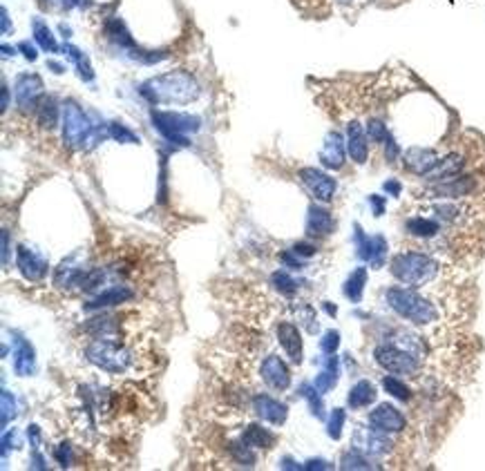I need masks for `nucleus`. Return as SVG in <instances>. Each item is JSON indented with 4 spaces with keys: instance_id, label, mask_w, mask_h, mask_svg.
Masks as SVG:
<instances>
[{
    "instance_id": "nucleus-4",
    "label": "nucleus",
    "mask_w": 485,
    "mask_h": 471,
    "mask_svg": "<svg viewBox=\"0 0 485 471\" xmlns=\"http://www.w3.org/2000/svg\"><path fill=\"white\" fill-rule=\"evenodd\" d=\"M110 136L108 130H101V125H92L87 121L85 112L78 108V103L67 101L63 106V143L70 150H89Z\"/></svg>"
},
{
    "instance_id": "nucleus-54",
    "label": "nucleus",
    "mask_w": 485,
    "mask_h": 471,
    "mask_svg": "<svg viewBox=\"0 0 485 471\" xmlns=\"http://www.w3.org/2000/svg\"><path fill=\"white\" fill-rule=\"evenodd\" d=\"M48 67H50V70H54L56 74H63L65 72V67L61 63H56V61H48Z\"/></svg>"
},
{
    "instance_id": "nucleus-11",
    "label": "nucleus",
    "mask_w": 485,
    "mask_h": 471,
    "mask_svg": "<svg viewBox=\"0 0 485 471\" xmlns=\"http://www.w3.org/2000/svg\"><path fill=\"white\" fill-rule=\"evenodd\" d=\"M367 422L374 431L387 433V435L400 433V431H405V427H407V418H405L393 405H378L374 411L369 413Z\"/></svg>"
},
{
    "instance_id": "nucleus-42",
    "label": "nucleus",
    "mask_w": 485,
    "mask_h": 471,
    "mask_svg": "<svg viewBox=\"0 0 485 471\" xmlns=\"http://www.w3.org/2000/svg\"><path fill=\"white\" fill-rule=\"evenodd\" d=\"M0 400H3V429H5L7 424H9V420L16 416V400H14V396H11L9 391H3Z\"/></svg>"
},
{
    "instance_id": "nucleus-9",
    "label": "nucleus",
    "mask_w": 485,
    "mask_h": 471,
    "mask_svg": "<svg viewBox=\"0 0 485 471\" xmlns=\"http://www.w3.org/2000/svg\"><path fill=\"white\" fill-rule=\"evenodd\" d=\"M16 108L20 114H36L38 103L43 101V80L38 74H20L14 83Z\"/></svg>"
},
{
    "instance_id": "nucleus-19",
    "label": "nucleus",
    "mask_w": 485,
    "mask_h": 471,
    "mask_svg": "<svg viewBox=\"0 0 485 471\" xmlns=\"http://www.w3.org/2000/svg\"><path fill=\"white\" fill-rule=\"evenodd\" d=\"M345 157H347V145L342 141V134L335 130L329 132L320 152V164L329 170H340L345 166Z\"/></svg>"
},
{
    "instance_id": "nucleus-47",
    "label": "nucleus",
    "mask_w": 485,
    "mask_h": 471,
    "mask_svg": "<svg viewBox=\"0 0 485 471\" xmlns=\"http://www.w3.org/2000/svg\"><path fill=\"white\" fill-rule=\"evenodd\" d=\"M18 50H22V54H25L27 61H36V50H34V45H29L27 41H22L18 45Z\"/></svg>"
},
{
    "instance_id": "nucleus-23",
    "label": "nucleus",
    "mask_w": 485,
    "mask_h": 471,
    "mask_svg": "<svg viewBox=\"0 0 485 471\" xmlns=\"http://www.w3.org/2000/svg\"><path fill=\"white\" fill-rule=\"evenodd\" d=\"M405 231L416 239H434L443 233V224L436 222L430 215H414L407 217V222H405Z\"/></svg>"
},
{
    "instance_id": "nucleus-16",
    "label": "nucleus",
    "mask_w": 485,
    "mask_h": 471,
    "mask_svg": "<svg viewBox=\"0 0 485 471\" xmlns=\"http://www.w3.org/2000/svg\"><path fill=\"white\" fill-rule=\"evenodd\" d=\"M347 154L352 157V161L358 166L367 164L369 136H367V130L358 121H349L347 125Z\"/></svg>"
},
{
    "instance_id": "nucleus-14",
    "label": "nucleus",
    "mask_w": 485,
    "mask_h": 471,
    "mask_svg": "<svg viewBox=\"0 0 485 471\" xmlns=\"http://www.w3.org/2000/svg\"><path fill=\"white\" fill-rule=\"evenodd\" d=\"M259 373H262V380L266 382V386H270L273 391H287L291 386V371L284 364V360L277 358V355L264 358L262 366H259Z\"/></svg>"
},
{
    "instance_id": "nucleus-50",
    "label": "nucleus",
    "mask_w": 485,
    "mask_h": 471,
    "mask_svg": "<svg viewBox=\"0 0 485 471\" xmlns=\"http://www.w3.org/2000/svg\"><path fill=\"white\" fill-rule=\"evenodd\" d=\"M3 263H9V233L3 231Z\"/></svg>"
},
{
    "instance_id": "nucleus-28",
    "label": "nucleus",
    "mask_w": 485,
    "mask_h": 471,
    "mask_svg": "<svg viewBox=\"0 0 485 471\" xmlns=\"http://www.w3.org/2000/svg\"><path fill=\"white\" fill-rule=\"evenodd\" d=\"M338 375H340V364H338V358L335 355H329L324 362V369L320 371V375L315 377V386H318L320 393H326L331 391V389L338 384Z\"/></svg>"
},
{
    "instance_id": "nucleus-41",
    "label": "nucleus",
    "mask_w": 485,
    "mask_h": 471,
    "mask_svg": "<svg viewBox=\"0 0 485 471\" xmlns=\"http://www.w3.org/2000/svg\"><path fill=\"white\" fill-rule=\"evenodd\" d=\"M338 347H340V333H338V331H326V333H324V338L320 340V349H322V353L333 355V353L338 351Z\"/></svg>"
},
{
    "instance_id": "nucleus-20",
    "label": "nucleus",
    "mask_w": 485,
    "mask_h": 471,
    "mask_svg": "<svg viewBox=\"0 0 485 471\" xmlns=\"http://www.w3.org/2000/svg\"><path fill=\"white\" fill-rule=\"evenodd\" d=\"M11 335H14V371L20 377H27L36 369V353L20 333H11Z\"/></svg>"
},
{
    "instance_id": "nucleus-34",
    "label": "nucleus",
    "mask_w": 485,
    "mask_h": 471,
    "mask_svg": "<svg viewBox=\"0 0 485 471\" xmlns=\"http://www.w3.org/2000/svg\"><path fill=\"white\" fill-rule=\"evenodd\" d=\"M382 386H385V391H387L389 396H393V398L400 400V402H407V400L412 398L410 386L405 384L403 380H398V377H391V375L382 377Z\"/></svg>"
},
{
    "instance_id": "nucleus-21",
    "label": "nucleus",
    "mask_w": 485,
    "mask_h": 471,
    "mask_svg": "<svg viewBox=\"0 0 485 471\" xmlns=\"http://www.w3.org/2000/svg\"><path fill=\"white\" fill-rule=\"evenodd\" d=\"M335 228V219L333 215L322 208V205L313 203L309 208V217H307V235L311 239H320V237H329Z\"/></svg>"
},
{
    "instance_id": "nucleus-55",
    "label": "nucleus",
    "mask_w": 485,
    "mask_h": 471,
    "mask_svg": "<svg viewBox=\"0 0 485 471\" xmlns=\"http://www.w3.org/2000/svg\"><path fill=\"white\" fill-rule=\"evenodd\" d=\"M34 469H45V458L41 454H34Z\"/></svg>"
},
{
    "instance_id": "nucleus-17",
    "label": "nucleus",
    "mask_w": 485,
    "mask_h": 471,
    "mask_svg": "<svg viewBox=\"0 0 485 471\" xmlns=\"http://www.w3.org/2000/svg\"><path fill=\"white\" fill-rule=\"evenodd\" d=\"M16 263L20 273L25 275V280L29 282H41L45 275H48V261H45L41 255H36L34 250H29L27 246H18L16 250Z\"/></svg>"
},
{
    "instance_id": "nucleus-1",
    "label": "nucleus",
    "mask_w": 485,
    "mask_h": 471,
    "mask_svg": "<svg viewBox=\"0 0 485 471\" xmlns=\"http://www.w3.org/2000/svg\"><path fill=\"white\" fill-rule=\"evenodd\" d=\"M139 92L152 106H161V103H190L199 96L201 89L188 72H168L145 80Z\"/></svg>"
},
{
    "instance_id": "nucleus-12",
    "label": "nucleus",
    "mask_w": 485,
    "mask_h": 471,
    "mask_svg": "<svg viewBox=\"0 0 485 471\" xmlns=\"http://www.w3.org/2000/svg\"><path fill=\"white\" fill-rule=\"evenodd\" d=\"M352 444H354V449L363 451L365 456H374V458L387 456V454H391V449H393L389 435H387V433H380V431H374L371 427H369V429L360 427V429L354 433Z\"/></svg>"
},
{
    "instance_id": "nucleus-53",
    "label": "nucleus",
    "mask_w": 485,
    "mask_h": 471,
    "mask_svg": "<svg viewBox=\"0 0 485 471\" xmlns=\"http://www.w3.org/2000/svg\"><path fill=\"white\" fill-rule=\"evenodd\" d=\"M7 108H9V89L3 83V114H7Z\"/></svg>"
},
{
    "instance_id": "nucleus-18",
    "label": "nucleus",
    "mask_w": 485,
    "mask_h": 471,
    "mask_svg": "<svg viewBox=\"0 0 485 471\" xmlns=\"http://www.w3.org/2000/svg\"><path fill=\"white\" fill-rule=\"evenodd\" d=\"M253 411L257 418H262L270 424H275V427H280V424H284L287 418H289V409L287 405H282L280 400L270 398V396H255L253 398Z\"/></svg>"
},
{
    "instance_id": "nucleus-32",
    "label": "nucleus",
    "mask_w": 485,
    "mask_h": 471,
    "mask_svg": "<svg viewBox=\"0 0 485 471\" xmlns=\"http://www.w3.org/2000/svg\"><path fill=\"white\" fill-rule=\"evenodd\" d=\"M63 52L67 54V59L76 65V72L83 80H92L94 78V70H92V65H89V59L81 50L74 48V45H63Z\"/></svg>"
},
{
    "instance_id": "nucleus-51",
    "label": "nucleus",
    "mask_w": 485,
    "mask_h": 471,
    "mask_svg": "<svg viewBox=\"0 0 485 471\" xmlns=\"http://www.w3.org/2000/svg\"><path fill=\"white\" fill-rule=\"evenodd\" d=\"M331 465L324 463V461H309L307 465H304V469H329Z\"/></svg>"
},
{
    "instance_id": "nucleus-25",
    "label": "nucleus",
    "mask_w": 485,
    "mask_h": 471,
    "mask_svg": "<svg viewBox=\"0 0 485 471\" xmlns=\"http://www.w3.org/2000/svg\"><path fill=\"white\" fill-rule=\"evenodd\" d=\"M34 117H36V125L41 130L52 132L59 125V106H56V101L52 96H43Z\"/></svg>"
},
{
    "instance_id": "nucleus-43",
    "label": "nucleus",
    "mask_w": 485,
    "mask_h": 471,
    "mask_svg": "<svg viewBox=\"0 0 485 471\" xmlns=\"http://www.w3.org/2000/svg\"><path fill=\"white\" fill-rule=\"evenodd\" d=\"M54 458L61 467H70L72 465V447L70 444H59L54 449Z\"/></svg>"
},
{
    "instance_id": "nucleus-3",
    "label": "nucleus",
    "mask_w": 485,
    "mask_h": 471,
    "mask_svg": "<svg viewBox=\"0 0 485 471\" xmlns=\"http://www.w3.org/2000/svg\"><path fill=\"white\" fill-rule=\"evenodd\" d=\"M389 273L400 284L412 286V289H421V286L436 280V275L441 273V261L432 255H427V252L403 250L391 257Z\"/></svg>"
},
{
    "instance_id": "nucleus-2",
    "label": "nucleus",
    "mask_w": 485,
    "mask_h": 471,
    "mask_svg": "<svg viewBox=\"0 0 485 471\" xmlns=\"http://www.w3.org/2000/svg\"><path fill=\"white\" fill-rule=\"evenodd\" d=\"M389 308L398 317L407 319L414 326H432L438 321V308L432 300H427L416 289L407 286H391L385 291Z\"/></svg>"
},
{
    "instance_id": "nucleus-15",
    "label": "nucleus",
    "mask_w": 485,
    "mask_h": 471,
    "mask_svg": "<svg viewBox=\"0 0 485 471\" xmlns=\"http://www.w3.org/2000/svg\"><path fill=\"white\" fill-rule=\"evenodd\" d=\"M438 152L434 147H425V145H414L410 150H405L403 154V166L407 168L412 175L425 177L436 164H438Z\"/></svg>"
},
{
    "instance_id": "nucleus-57",
    "label": "nucleus",
    "mask_w": 485,
    "mask_h": 471,
    "mask_svg": "<svg viewBox=\"0 0 485 471\" xmlns=\"http://www.w3.org/2000/svg\"><path fill=\"white\" fill-rule=\"evenodd\" d=\"M340 5H349V3H354V0H338Z\"/></svg>"
},
{
    "instance_id": "nucleus-37",
    "label": "nucleus",
    "mask_w": 485,
    "mask_h": 471,
    "mask_svg": "<svg viewBox=\"0 0 485 471\" xmlns=\"http://www.w3.org/2000/svg\"><path fill=\"white\" fill-rule=\"evenodd\" d=\"M387 239L382 235H376L374 237V244H371V266L374 268H380L382 263H385V257H387Z\"/></svg>"
},
{
    "instance_id": "nucleus-24",
    "label": "nucleus",
    "mask_w": 485,
    "mask_h": 471,
    "mask_svg": "<svg viewBox=\"0 0 485 471\" xmlns=\"http://www.w3.org/2000/svg\"><path fill=\"white\" fill-rule=\"evenodd\" d=\"M134 297V293L126 286H112V289L103 291L101 295H96L92 302L85 304L87 311H101V308H112V306H119V304H126Z\"/></svg>"
},
{
    "instance_id": "nucleus-10",
    "label": "nucleus",
    "mask_w": 485,
    "mask_h": 471,
    "mask_svg": "<svg viewBox=\"0 0 485 471\" xmlns=\"http://www.w3.org/2000/svg\"><path fill=\"white\" fill-rule=\"evenodd\" d=\"M298 179H300V183H302L304 188H307V192L311 194L315 201H320V203L333 201V194L338 190V183H335L333 177L326 175V172H322L318 168H300Z\"/></svg>"
},
{
    "instance_id": "nucleus-31",
    "label": "nucleus",
    "mask_w": 485,
    "mask_h": 471,
    "mask_svg": "<svg viewBox=\"0 0 485 471\" xmlns=\"http://www.w3.org/2000/svg\"><path fill=\"white\" fill-rule=\"evenodd\" d=\"M31 29H34V38H36V43L41 45L43 52H50V54L59 52V43H56L52 29H50L48 25H45V22H43L41 18H34Z\"/></svg>"
},
{
    "instance_id": "nucleus-35",
    "label": "nucleus",
    "mask_w": 485,
    "mask_h": 471,
    "mask_svg": "<svg viewBox=\"0 0 485 471\" xmlns=\"http://www.w3.org/2000/svg\"><path fill=\"white\" fill-rule=\"evenodd\" d=\"M300 396L304 398L309 402V407H311V411H313V416H318V418H324V407H322V393L318 391V386L315 384H304L302 389H300Z\"/></svg>"
},
{
    "instance_id": "nucleus-22",
    "label": "nucleus",
    "mask_w": 485,
    "mask_h": 471,
    "mask_svg": "<svg viewBox=\"0 0 485 471\" xmlns=\"http://www.w3.org/2000/svg\"><path fill=\"white\" fill-rule=\"evenodd\" d=\"M277 340L282 344V349L289 355V360L293 364H300L302 362V338H300V331L293 321H280L277 324Z\"/></svg>"
},
{
    "instance_id": "nucleus-46",
    "label": "nucleus",
    "mask_w": 485,
    "mask_h": 471,
    "mask_svg": "<svg viewBox=\"0 0 485 471\" xmlns=\"http://www.w3.org/2000/svg\"><path fill=\"white\" fill-rule=\"evenodd\" d=\"M369 205H371V210H374V215L380 217L382 212H385V197H380V194H371Z\"/></svg>"
},
{
    "instance_id": "nucleus-36",
    "label": "nucleus",
    "mask_w": 485,
    "mask_h": 471,
    "mask_svg": "<svg viewBox=\"0 0 485 471\" xmlns=\"http://www.w3.org/2000/svg\"><path fill=\"white\" fill-rule=\"evenodd\" d=\"M270 284H273L275 289H277L282 295H287V297H291L293 293L298 291V282L293 280L287 270H277V273H273V277H270Z\"/></svg>"
},
{
    "instance_id": "nucleus-5",
    "label": "nucleus",
    "mask_w": 485,
    "mask_h": 471,
    "mask_svg": "<svg viewBox=\"0 0 485 471\" xmlns=\"http://www.w3.org/2000/svg\"><path fill=\"white\" fill-rule=\"evenodd\" d=\"M85 358L99 366L101 371L119 375L126 373L134 366V353L126 347H121L110 338H99L85 349Z\"/></svg>"
},
{
    "instance_id": "nucleus-45",
    "label": "nucleus",
    "mask_w": 485,
    "mask_h": 471,
    "mask_svg": "<svg viewBox=\"0 0 485 471\" xmlns=\"http://www.w3.org/2000/svg\"><path fill=\"white\" fill-rule=\"evenodd\" d=\"M315 244H309V241H298L296 246H293V252H296V255H300V257H311V255H315Z\"/></svg>"
},
{
    "instance_id": "nucleus-39",
    "label": "nucleus",
    "mask_w": 485,
    "mask_h": 471,
    "mask_svg": "<svg viewBox=\"0 0 485 471\" xmlns=\"http://www.w3.org/2000/svg\"><path fill=\"white\" fill-rule=\"evenodd\" d=\"M108 132H110L112 139L119 141V143H139V136L134 134L132 130H128L126 125H121V123L108 125Z\"/></svg>"
},
{
    "instance_id": "nucleus-6",
    "label": "nucleus",
    "mask_w": 485,
    "mask_h": 471,
    "mask_svg": "<svg viewBox=\"0 0 485 471\" xmlns=\"http://www.w3.org/2000/svg\"><path fill=\"white\" fill-rule=\"evenodd\" d=\"M425 212H430V217H434L436 222H441L443 226H452V228H468L475 222H479L481 208L477 203L470 201H434L430 205H425Z\"/></svg>"
},
{
    "instance_id": "nucleus-27",
    "label": "nucleus",
    "mask_w": 485,
    "mask_h": 471,
    "mask_svg": "<svg viewBox=\"0 0 485 471\" xmlns=\"http://www.w3.org/2000/svg\"><path fill=\"white\" fill-rule=\"evenodd\" d=\"M376 400V386L371 384L369 380H360L352 386V391H349V407L352 409H363V407H369L371 402Z\"/></svg>"
},
{
    "instance_id": "nucleus-38",
    "label": "nucleus",
    "mask_w": 485,
    "mask_h": 471,
    "mask_svg": "<svg viewBox=\"0 0 485 471\" xmlns=\"http://www.w3.org/2000/svg\"><path fill=\"white\" fill-rule=\"evenodd\" d=\"M367 136L374 143H385L389 139V130H387V125L382 123L380 119H369V123H367Z\"/></svg>"
},
{
    "instance_id": "nucleus-56",
    "label": "nucleus",
    "mask_w": 485,
    "mask_h": 471,
    "mask_svg": "<svg viewBox=\"0 0 485 471\" xmlns=\"http://www.w3.org/2000/svg\"><path fill=\"white\" fill-rule=\"evenodd\" d=\"M3 52H5L3 56L7 59V56H14V52H16V50H14V48H9V45H3Z\"/></svg>"
},
{
    "instance_id": "nucleus-13",
    "label": "nucleus",
    "mask_w": 485,
    "mask_h": 471,
    "mask_svg": "<svg viewBox=\"0 0 485 471\" xmlns=\"http://www.w3.org/2000/svg\"><path fill=\"white\" fill-rule=\"evenodd\" d=\"M465 170H468V154L452 150V152H447L445 157L438 159V164L421 179H425L427 183H436V181L449 179V177H456V175H461V172H465Z\"/></svg>"
},
{
    "instance_id": "nucleus-49",
    "label": "nucleus",
    "mask_w": 485,
    "mask_h": 471,
    "mask_svg": "<svg viewBox=\"0 0 485 471\" xmlns=\"http://www.w3.org/2000/svg\"><path fill=\"white\" fill-rule=\"evenodd\" d=\"M27 438L31 440V444L36 447L38 442H41V429L36 427V424H31V427L27 429Z\"/></svg>"
},
{
    "instance_id": "nucleus-44",
    "label": "nucleus",
    "mask_w": 485,
    "mask_h": 471,
    "mask_svg": "<svg viewBox=\"0 0 485 471\" xmlns=\"http://www.w3.org/2000/svg\"><path fill=\"white\" fill-rule=\"evenodd\" d=\"M385 145V159L389 161V164H393V161H396L398 157H400V147H398V143L393 141V136L389 134V139L382 143Z\"/></svg>"
},
{
    "instance_id": "nucleus-30",
    "label": "nucleus",
    "mask_w": 485,
    "mask_h": 471,
    "mask_svg": "<svg viewBox=\"0 0 485 471\" xmlns=\"http://www.w3.org/2000/svg\"><path fill=\"white\" fill-rule=\"evenodd\" d=\"M229 454H231V461L238 463L240 467H255V463H257L255 449L248 442H244L242 438L229 442Z\"/></svg>"
},
{
    "instance_id": "nucleus-40",
    "label": "nucleus",
    "mask_w": 485,
    "mask_h": 471,
    "mask_svg": "<svg viewBox=\"0 0 485 471\" xmlns=\"http://www.w3.org/2000/svg\"><path fill=\"white\" fill-rule=\"evenodd\" d=\"M345 411L342 409H333L331 413V418H329V438L333 440H340V435H342V427H345Z\"/></svg>"
},
{
    "instance_id": "nucleus-33",
    "label": "nucleus",
    "mask_w": 485,
    "mask_h": 471,
    "mask_svg": "<svg viewBox=\"0 0 485 471\" xmlns=\"http://www.w3.org/2000/svg\"><path fill=\"white\" fill-rule=\"evenodd\" d=\"M376 465L369 461V456H365L363 451L352 449L342 454L340 458V469H374Z\"/></svg>"
},
{
    "instance_id": "nucleus-52",
    "label": "nucleus",
    "mask_w": 485,
    "mask_h": 471,
    "mask_svg": "<svg viewBox=\"0 0 485 471\" xmlns=\"http://www.w3.org/2000/svg\"><path fill=\"white\" fill-rule=\"evenodd\" d=\"M9 31H11V27H9V14H7V9L3 7V34L7 36Z\"/></svg>"
},
{
    "instance_id": "nucleus-29",
    "label": "nucleus",
    "mask_w": 485,
    "mask_h": 471,
    "mask_svg": "<svg viewBox=\"0 0 485 471\" xmlns=\"http://www.w3.org/2000/svg\"><path fill=\"white\" fill-rule=\"evenodd\" d=\"M365 284H367V268L360 266V268H356L352 275H349V280L345 282V297H347V300L354 302V304H358L360 300H363Z\"/></svg>"
},
{
    "instance_id": "nucleus-48",
    "label": "nucleus",
    "mask_w": 485,
    "mask_h": 471,
    "mask_svg": "<svg viewBox=\"0 0 485 471\" xmlns=\"http://www.w3.org/2000/svg\"><path fill=\"white\" fill-rule=\"evenodd\" d=\"M400 190H403V186H400V181H396V179H391V181H385V192H389L391 197H398L400 194Z\"/></svg>"
},
{
    "instance_id": "nucleus-8",
    "label": "nucleus",
    "mask_w": 485,
    "mask_h": 471,
    "mask_svg": "<svg viewBox=\"0 0 485 471\" xmlns=\"http://www.w3.org/2000/svg\"><path fill=\"white\" fill-rule=\"evenodd\" d=\"M374 360L378 366H382L389 373H398V375H416L421 371V358L414 355L412 351L398 347V344L387 342V344H378L374 349Z\"/></svg>"
},
{
    "instance_id": "nucleus-7",
    "label": "nucleus",
    "mask_w": 485,
    "mask_h": 471,
    "mask_svg": "<svg viewBox=\"0 0 485 471\" xmlns=\"http://www.w3.org/2000/svg\"><path fill=\"white\" fill-rule=\"evenodd\" d=\"M150 119L154 123V128L159 130L168 141H173L177 145H190V141L186 139L188 132H197L199 130V119L190 117V114H182V112H166V110H152Z\"/></svg>"
},
{
    "instance_id": "nucleus-26",
    "label": "nucleus",
    "mask_w": 485,
    "mask_h": 471,
    "mask_svg": "<svg viewBox=\"0 0 485 471\" xmlns=\"http://www.w3.org/2000/svg\"><path fill=\"white\" fill-rule=\"evenodd\" d=\"M242 440L251 444L253 449H270L275 444V433L264 429L262 424H251V427L244 429Z\"/></svg>"
}]
</instances>
